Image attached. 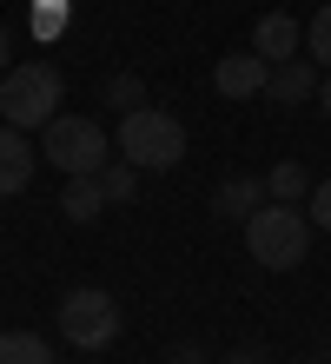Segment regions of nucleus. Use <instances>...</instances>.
I'll return each mask as SVG.
<instances>
[{
    "instance_id": "nucleus-5",
    "label": "nucleus",
    "mask_w": 331,
    "mask_h": 364,
    "mask_svg": "<svg viewBox=\"0 0 331 364\" xmlns=\"http://www.w3.org/2000/svg\"><path fill=\"white\" fill-rule=\"evenodd\" d=\"M60 338L73 351H106L120 338V305H113V291H100V285H73L60 298Z\"/></svg>"
},
{
    "instance_id": "nucleus-12",
    "label": "nucleus",
    "mask_w": 331,
    "mask_h": 364,
    "mask_svg": "<svg viewBox=\"0 0 331 364\" xmlns=\"http://www.w3.org/2000/svg\"><path fill=\"white\" fill-rule=\"evenodd\" d=\"M265 186H272V199H285V205H305L312 199V173H305V159H278L272 173H265Z\"/></svg>"
},
{
    "instance_id": "nucleus-7",
    "label": "nucleus",
    "mask_w": 331,
    "mask_h": 364,
    "mask_svg": "<svg viewBox=\"0 0 331 364\" xmlns=\"http://www.w3.org/2000/svg\"><path fill=\"white\" fill-rule=\"evenodd\" d=\"M305 47V27L292 14H258V27H252V53H265L272 67H285V60H298Z\"/></svg>"
},
{
    "instance_id": "nucleus-14",
    "label": "nucleus",
    "mask_w": 331,
    "mask_h": 364,
    "mask_svg": "<svg viewBox=\"0 0 331 364\" xmlns=\"http://www.w3.org/2000/svg\"><path fill=\"white\" fill-rule=\"evenodd\" d=\"M100 186H106V199H113V205H126L132 192H140V166H132V159H120V166H100Z\"/></svg>"
},
{
    "instance_id": "nucleus-16",
    "label": "nucleus",
    "mask_w": 331,
    "mask_h": 364,
    "mask_svg": "<svg viewBox=\"0 0 331 364\" xmlns=\"http://www.w3.org/2000/svg\"><path fill=\"white\" fill-rule=\"evenodd\" d=\"M106 100H113L120 113H132V106H146V80L140 73H113L106 80Z\"/></svg>"
},
{
    "instance_id": "nucleus-10",
    "label": "nucleus",
    "mask_w": 331,
    "mask_h": 364,
    "mask_svg": "<svg viewBox=\"0 0 331 364\" xmlns=\"http://www.w3.org/2000/svg\"><path fill=\"white\" fill-rule=\"evenodd\" d=\"M265 199H272V186L252 179V173H238V179H226V186L212 192V212H219V219H252Z\"/></svg>"
},
{
    "instance_id": "nucleus-18",
    "label": "nucleus",
    "mask_w": 331,
    "mask_h": 364,
    "mask_svg": "<svg viewBox=\"0 0 331 364\" xmlns=\"http://www.w3.org/2000/svg\"><path fill=\"white\" fill-rule=\"evenodd\" d=\"M219 364H265V351H258V345H246V351H226Z\"/></svg>"
},
{
    "instance_id": "nucleus-17",
    "label": "nucleus",
    "mask_w": 331,
    "mask_h": 364,
    "mask_svg": "<svg viewBox=\"0 0 331 364\" xmlns=\"http://www.w3.org/2000/svg\"><path fill=\"white\" fill-rule=\"evenodd\" d=\"M305 212H312V225H318V232H331V179H318V186H312Z\"/></svg>"
},
{
    "instance_id": "nucleus-15",
    "label": "nucleus",
    "mask_w": 331,
    "mask_h": 364,
    "mask_svg": "<svg viewBox=\"0 0 331 364\" xmlns=\"http://www.w3.org/2000/svg\"><path fill=\"white\" fill-rule=\"evenodd\" d=\"M305 47H312V60H318V67H331V0H325L312 20H305Z\"/></svg>"
},
{
    "instance_id": "nucleus-19",
    "label": "nucleus",
    "mask_w": 331,
    "mask_h": 364,
    "mask_svg": "<svg viewBox=\"0 0 331 364\" xmlns=\"http://www.w3.org/2000/svg\"><path fill=\"white\" fill-rule=\"evenodd\" d=\"M172 364H206V351H199V345H179V351H172Z\"/></svg>"
},
{
    "instance_id": "nucleus-9",
    "label": "nucleus",
    "mask_w": 331,
    "mask_h": 364,
    "mask_svg": "<svg viewBox=\"0 0 331 364\" xmlns=\"http://www.w3.org/2000/svg\"><path fill=\"white\" fill-rule=\"evenodd\" d=\"M318 80H325L318 60H285V67H272V87H265V100H272V106H298V100L318 93Z\"/></svg>"
},
{
    "instance_id": "nucleus-3",
    "label": "nucleus",
    "mask_w": 331,
    "mask_h": 364,
    "mask_svg": "<svg viewBox=\"0 0 331 364\" xmlns=\"http://www.w3.org/2000/svg\"><path fill=\"white\" fill-rule=\"evenodd\" d=\"M120 153L140 166V173H172L186 159V126L166 113V106H132L120 119Z\"/></svg>"
},
{
    "instance_id": "nucleus-20",
    "label": "nucleus",
    "mask_w": 331,
    "mask_h": 364,
    "mask_svg": "<svg viewBox=\"0 0 331 364\" xmlns=\"http://www.w3.org/2000/svg\"><path fill=\"white\" fill-rule=\"evenodd\" d=\"M14 67V40H7V27H0V73Z\"/></svg>"
},
{
    "instance_id": "nucleus-1",
    "label": "nucleus",
    "mask_w": 331,
    "mask_h": 364,
    "mask_svg": "<svg viewBox=\"0 0 331 364\" xmlns=\"http://www.w3.org/2000/svg\"><path fill=\"white\" fill-rule=\"evenodd\" d=\"M60 93L66 80L53 60H27V67L0 73V126H20V133H47L60 119Z\"/></svg>"
},
{
    "instance_id": "nucleus-13",
    "label": "nucleus",
    "mask_w": 331,
    "mask_h": 364,
    "mask_svg": "<svg viewBox=\"0 0 331 364\" xmlns=\"http://www.w3.org/2000/svg\"><path fill=\"white\" fill-rule=\"evenodd\" d=\"M0 364H53V345L40 331H0Z\"/></svg>"
},
{
    "instance_id": "nucleus-21",
    "label": "nucleus",
    "mask_w": 331,
    "mask_h": 364,
    "mask_svg": "<svg viewBox=\"0 0 331 364\" xmlns=\"http://www.w3.org/2000/svg\"><path fill=\"white\" fill-rule=\"evenodd\" d=\"M318 106L331 113V67H325V80H318Z\"/></svg>"
},
{
    "instance_id": "nucleus-11",
    "label": "nucleus",
    "mask_w": 331,
    "mask_h": 364,
    "mask_svg": "<svg viewBox=\"0 0 331 364\" xmlns=\"http://www.w3.org/2000/svg\"><path fill=\"white\" fill-rule=\"evenodd\" d=\"M106 205H113V199H106L100 173H80V179H66V192H60V212H66L73 225H93V219H100Z\"/></svg>"
},
{
    "instance_id": "nucleus-4",
    "label": "nucleus",
    "mask_w": 331,
    "mask_h": 364,
    "mask_svg": "<svg viewBox=\"0 0 331 364\" xmlns=\"http://www.w3.org/2000/svg\"><path fill=\"white\" fill-rule=\"evenodd\" d=\"M106 153H113V139H106V126L100 119H80V113H60L47 133H40V159L60 166L66 179H80V173H100Z\"/></svg>"
},
{
    "instance_id": "nucleus-2",
    "label": "nucleus",
    "mask_w": 331,
    "mask_h": 364,
    "mask_svg": "<svg viewBox=\"0 0 331 364\" xmlns=\"http://www.w3.org/2000/svg\"><path fill=\"white\" fill-rule=\"evenodd\" d=\"M312 212L285 205V199H265L252 219H246V252L265 265V272H292L305 265V252H312Z\"/></svg>"
},
{
    "instance_id": "nucleus-8",
    "label": "nucleus",
    "mask_w": 331,
    "mask_h": 364,
    "mask_svg": "<svg viewBox=\"0 0 331 364\" xmlns=\"http://www.w3.org/2000/svg\"><path fill=\"white\" fill-rule=\"evenodd\" d=\"M33 166H40V153L27 146V133H20V126H0V199H14V192H27Z\"/></svg>"
},
{
    "instance_id": "nucleus-6",
    "label": "nucleus",
    "mask_w": 331,
    "mask_h": 364,
    "mask_svg": "<svg viewBox=\"0 0 331 364\" xmlns=\"http://www.w3.org/2000/svg\"><path fill=\"white\" fill-rule=\"evenodd\" d=\"M212 87L226 93V100H252V93L272 87V60H265V53H226L212 67Z\"/></svg>"
}]
</instances>
